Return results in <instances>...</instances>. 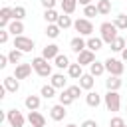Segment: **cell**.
Returning a JSON list of instances; mask_svg holds the SVG:
<instances>
[{
    "label": "cell",
    "instance_id": "obj_1",
    "mask_svg": "<svg viewBox=\"0 0 127 127\" xmlns=\"http://www.w3.org/2000/svg\"><path fill=\"white\" fill-rule=\"evenodd\" d=\"M48 62H50V60H46L44 56L32 60V67H34V71H36L40 77H50V75H52V65H50Z\"/></svg>",
    "mask_w": 127,
    "mask_h": 127
},
{
    "label": "cell",
    "instance_id": "obj_2",
    "mask_svg": "<svg viewBox=\"0 0 127 127\" xmlns=\"http://www.w3.org/2000/svg\"><path fill=\"white\" fill-rule=\"evenodd\" d=\"M99 32H101V40L105 44H111L115 38H117V26L113 22H103L99 26Z\"/></svg>",
    "mask_w": 127,
    "mask_h": 127
},
{
    "label": "cell",
    "instance_id": "obj_3",
    "mask_svg": "<svg viewBox=\"0 0 127 127\" xmlns=\"http://www.w3.org/2000/svg\"><path fill=\"white\" fill-rule=\"evenodd\" d=\"M103 101H105V107L109 109V111H119V107H121V95L117 93V91H109L107 89V93L103 95Z\"/></svg>",
    "mask_w": 127,
    "mask_h": 127
},
{
    "label": "cell",
    "instance_id": "obj_4",
    "mask_svg": "<svg viewBox=\"0 0 127 127\" xmlns=\"http://www.w3.org/2000/svg\"><path fill=\"white\" fill-rule=\"evenodd\" d=\"M73 28H75V32H79V36H91L93 34V24L89 18H77L73 22Z\"/></svg>",
    "mask_w": 127,
    "mask_h": 127
},
{
    "label": "cell",
    "instance_id": "obj_5",
    "mask_svg": "<svg viewBox=\"0 0 127 127\" xmlns=\"http://www.w3.org/2000/svg\"><path fill=\"white\" fill-rule=\"evenodd\" d=\"M103 64H105V71H109V75H119V77H121V73H123V69H125V65H123L121 60L107 58Z\"/></svg>",
    "mask_w": 127,
    "mask_h": 127
},
{
    "label": "cell",
    "instance_id": "obj_6",
    "mask_svg": "<svg viewBox=\"0 0 127 127\" xmlns=\"http://www.w3.org/2000/svg\"><path fill=\"white\" fill-rule=\"evenodd\" d=\"M6 119H8V123L12 125V127H24V115L18 111V109H8L6 111Z\"/></svg>",
    "mask_w": 127,
    "mask_h": 127
},
{
    "label": "cell",
    "instance_id": "obj_7",
    "mask_svg": "<svg viewBox=\"0 0 127 127\" xmlns=\"http://www.w3.org/2000/svg\"><path fill=\"white\" fill-rule=\"evenodd\" d=\"M14 48H18L22 52H32L34 50V40H30L26 36H14Z\"/></svg>",
    "mask_w": 127,
    "mask_h": 127
},
{
    "label": "cell",
    "instance_id": "obj_8",
    "mask_svg": "<svg viewBox=\"0 0 127 127\" xmlns=\"http://www.w3.org/2000/svg\"><path fill=\"white\" fill-rule=\"evenodd\" d=\"M95 62V52H91V50H83V52H79L77 54V64H81V65H91Z\"/></svg>",
    "mask_w": 127,
    "mask_h": 127
},
{
    "label": "cell",
    "instance_id": "obj_9",
    "mask_svg": "<svg viewBox=\"0 0 127 127\" xmlns=\"http://www.w3.org/2000/svg\"><path fill=\"white\" fill-rule=\"evenodd\" d=\"M32 62L30 64H18L16 65V69H14V77H18V79H26L30 73H32Z\"/></svg>",
    "mask_w": 127,
    "mask_h": 127
},
{
    "label": "cell",
    "instance_id": "obj_10",
    "mask_svg": "<svg viewBox=\"0 0 127 127\" xmlns=\"http://www.w3.org/2000/svg\"><path fill=\"white\" fill-rule=\"evenodd\" d=\"M28 121L32 127H46V117L40 111H30L28 113Z\"/></svg>",
    "mask_w": 127,
    "mask_h": 127
},
{
    "label": "cell",
    "instance_id": "obj_11",
    "mask_svg": "<svg viewBox=\"0 0 127 127\" xmlns=\"http://www.w3.org/2000/svg\"><path fill=\"white\" fill-rule=\"evenodd\" d=\"M10 20H14L12 18V8L10 6H2L0 8V28H8Z\"/></svg>",
    "mask_w": 127,
    "mask_h": 127
},
{
    "label": "cell",
    "instance_id": "obj_12",
    "mask_svg": "<svg viewBox=\"0 0 127 127\" xmlns=\"http://www.w3.org/2000/svg\"><path fill=\"white\" fill-rule=\"evenodd\" d=\"M65 115H67V111H65V105H62V103H58V105H54L50 109V117L54 121H62Z\"/></svg>",
    "mask_w": 127,
    "mask_h": 127
},
{
    "label": "cell",
    "instance_id": "obj_13",
    "mask_svg": "<svg viewBox=\"0 0 127 127\" xmlns=\"http://www.w3.org/2000/svg\"><path fill=\"white\" fill-rule=\"evenodd\" d=\"M69 48H71L75 54H79V52H83V50L87 48V42H85L81 36H75V38H71V42H69Z\"/></svg>",
    "mask_w": 127,
    "mask_h": 127
},
{
    "label": "cell",
    "instance_id": "obj_14",
    "mask_svg": "<svg viewBox=\"0 0 127 127\" xmlns=\"http://www.w3.org/2000/svg\"><path fill=\"white\" fill-rule=\"evenodd\" d=\"M2 85L10 91V93H16L18 89H20V83H18V77H14V75H8V77H4V81H2Z\"/></svg>",
    "mask_w": 127,
    "mask_h": 127
},
{
    "label": "cell",
    "instance_id": "obj_15",
    "mask_svg": "<svg viewBox=\"0 0 127 127\" xmlns=\"http://www.w3.org/2000/svg\"><path fill=\"white\" fill-rule=\"evenodd\" d=\"M58 54H60V46H56V44H48V46L42 50V56H44L46 60H56Z\"/></svg>",
    "mask_w": 127,
    "mask_h": 127
},
{
    "label": "cell",
    "instance_id": "obj_16",
    "mask_svg": "<svg viewBox=\"0 0 127 127\" xmlns=\"http://www.w3.org/2000/svg\"><path fill=\"white\" fill-rule=\"evenodd\" d=\"M121 85H123V81H121L119 75H109V77L105 79V87H107L109 91H117Z\"/></svg>",
    "mask_w": 127,
    "mask_h": 127
},
{
    "label": "cell",
    "instance_id": "obj_17",
    "mask_svg": "<svg viewBox=\"0 0 127 127\" xmlns=\"http://www.w3.org/2000/svg\"><path fill=\"white\" fill-rule=\"evenodd\" d=\"M8 32H10L12 36H22V32H24L22 20H12V22L8 24Z\"/></svg>",
    "mask_w": 127,
    "mask_h": 127
},
{
    "label": "cell",
    "instance_id": "obj_18",
    "mask_svg": "<svg viewBox=\"0 0 127 127\" xmlns=\"http://www.w3.org/2000/svg\"><path fill=\"white\" fill-rule=\"evenodd\" d=\"M85 103L89 105V107H97L99 103H101V95L97 93V91H87V95H85Z\"/></svg>",
    "mask_w": 127,
    "mask_h": 127
},
{
    "label": "cell",
    "instance_id": "obj_19",
    "mask_svg": "<svg viewBox=\"0 0 127 127\" xmlns=\"http://www.w3.org/2000/svg\"><path fill=\"white\" fill-rule=\"evenodd\" d=\"M67 75L71 77V79H79L81 75H83V71H81V64H69V67H67Z\"/></svg>",
    "mask_w": 127,
    "mask_h": 127
},
{
    "label": "cell",
    "instance_id": "obj_20",
    "mask_svg": "<svg viewBox=\"0 0 127 127\" xmlns=\"http://www.w3.org/2000/svg\"><path fill=\"white\" fill-rule=\"evenodd\" d=\"M56 89H64L65 87V83H67V79L64 77V73H52V81H50Z\"/></svg>",
    "mask_w": 127,
    "mask_h": 127
},
{
    "label": "cell",
    "instance_id": "obj_21",
    "mask_svg": "<svg viewBox=\"0 0 127 127\" xmlns=\"http://www.w3.org/2000/svg\"><path fill=\"white\" fill-rule=\"evenodd\" d=\"M24 105H26L30 111H38V107H40V97H38V95H28V97L24 99Z\"/></svg>",
    "mask_w": 127,
    "mask_h": 127
},
{
    "label": "cell",
    "instance_id": "obj_22",
    "mask_svg": "<svg viewBox=\"0 0 127 127\" xmlns=\"http://www.w3.org/2000/svg\"><path fill=\"white\" fill-rule=\"evenodd\" d=\"M93 83H95V81H93V75H91V73H83V75L79 77V85H81V89H87V91H89V89L93 87Z\"/></svg>",
    "mask_w": 127,
    "mask_h": 127
},
{
    "label": "cell",
    "instance_id": "obj_23",
    "mask_svg": "<svg viewBox=\"0 0 127 127\" xmlns=\"http://www.w3.org/2000/svg\"><path fill=\"white\" fill-rule=\"evenodd\" d=\"M62 30H65V28H69V26H73V20H71V16L69 14H60V18H58V22H56Z\"/></svg>",
    "mask_w": 127,
    "mask_h": 127
},
{
    "label": "cell",
    "instance_id": "obj_24",
    "mask_svg": "<svg viewBox=\"0 0 127 127\" xmlns=\"http://www.w3.org/2000/svg\"><path fill=\"white\" fill-rule=\"evenodd\" d=\"M109 46H111V50H113V52H123V50L127 48V42H125V38L117 36V38H115V40H113Z\"/></svg>",
    "mask_w": 127,
    "mask_h": 127
},
{
    "label": "cell",
    "instance_id": "obj_25",
    "mask_svg": "<svg viewBox=\"0 0 127 127\" xmlns=\"http://www.w3.org/2000/svg\"><path fill=\"white\" fill-rule=\"evenodd\" d=\"M54 62H56L54 65H56V67H60V69H65V67H69V60H67V56H65V54H58Z\"/></svg>",
    "mask_w": 127,
    "mask_h": 127
},
{
    "label": "cell",
    "instance_id": "obj_26",
    "mask_svg": "<svg viewBox=\"0 0 127 127\" xmlns=\"http://www.w3.org/2000/svg\"><path fill=\"white\" fill-rule=\"evenodd\" d=\"M103 71H105V64H101V62H93V64L89 65V73H91L93 77L101 75Z\"/></svg>",
    "mask_w": 127,
    "mask_h": 127
},
{
    "label": "cell",
    "instance_id": "obj_27",
    "mask_svg": "<svg viewBox=\"0 0 127 127\" xmlns=\"http://www.w3.org/2000/svg\"><path fill=\"white\" fill-rule=\"evenodd\" d=\"M97 10L101 16H107L111 12V0H97Z\"/></svg>",
    "mask_w": 127,
    "mask_h": 127
},
{
    "label": "cell",
    "instance_id": "obj_28",
    "mask_svg": "<svg viewBox=\"0 0 127 127\" xmlns=\"http://www.w3.org/2000/svg\"><path fill=\"white\" fill-rule=\"evenodd\" d=\"M77 6V0H62V12L64 14H73Z\"/></svg>",
    "mask_w": 127,
    "mask_h": 127
},
{
    "label": "cell",
    "instance_id": "obj_29",
    "mask_svg": "<svg viewBox=\"0 0 127 127\" xmlns=\"http://www.w3.org/2000/svg\"><path fill=\"white\" fill-rule=\"evenodd\" d=\"M58 18H60V14H58L54 8H48V10L44 12V20H46L48 24H56V22H58Z\"/></svg>",
    "mask_w": 127,
    "mask_h": 127
},
{
    "label": "cell",
    "instance_id": "obj_30",
    "mask_svg": "<svg viewBox=\"0 0 127 127\" xmlns=\"http://www.w3.org/2000/svg\"><path fill=\"white\" fill-rule=\"evenodd\" d=\"M101 48H103V40H101V38H89V40H87V50L97 52V50H101Z\"/></svg>",
    "mask_w": 127,
    "mask_h": 127
},
{
    "label": "cell",
    "instance_id": "obj_31",
    "mask_svg": "<svg viewBox=\"0 0 127 127\" xmlns=\"http://www.w3.org/2000/svg\"><path fill=\"white\" fill-rule=\"evenodd\" d=\"M58 97H60V103H62V105H65V107H67V105H71V103L75 101V99L71 97V93H69L67 89H62V93H60Z\"/></svg>",
    "mask_w": 127,
    "mask_h": 127
},
{
    "label": "cell",
    "instance_id": "obj_32",
    "mask_svg": "<svg viewBox=\"0 0 127 127\" xmlns=\"http://www.w3.org/2000/svg\"><path fill=\"white\" fill-rule=\"evenodd\" d=\"M113 24L117 26V30H127V14H117Z\"/></svg>",
    "mask_w": 127,
    "mask_h": 127
},
{
    "label": "cell",
    "instance_id": "obj_33",
    "mask_svg": "<svg viewBox=\"0 0 127 127\" xmlns=\"http://www.w3.org/2000/svg\"><path fill=\"white\" fill-rule=\"evenodd\" d=\"M97 14H99L97 4H87V6H83V16H85V18H93V16H97Z\"/></svg>",
    "mask_w": 127,
    "mask_h": 127
},
{
    "label": "cell",
    "instance_id": "obj_34",
    "mask_svg": "<svg viewBox=\"0 0 127 127\" xmlns=\"http://www.w3.org/2000/svg\"><path fill=\"white\" fill-rule=\"evenodd\" d=\"M60 30H62V28H60L58 24H48V26H46V36H48V38H58V36H60Z\"/></svg>",
    "mask_w": 127,
    "mask_h": 127
},
{
    "label": "cell",
    "instance_id": "obj_35",
    "mask_svg": "<svg viewBox=\"0 0 127 127\" xmlns=\"http://www.w3.org/2000/svg\"><path fill=\"white\" fill-rule=\"evenodd\" d=\"M40 95L42 97H46V99H50V97H56V87L50 83V85H44L42 89H40Z\"/></svg>",
    "mask_w": 127,
    "mask_h": 127
},
{
    "label": "cell",
    "instance_id": "obj_36",
    "mask_svg": "<svg viewBox=\"0 0 127 127\" xmlns=\"http://www.w3.org/2000/svg\"><path fill=\"white\" fill-rule=\"evenodd\" d=\"M24 16H26V8L24 6H14L12 8V18L14 20H24Z\"/></svg>",
    "mask_w": 127,
    "mask_h": 127
},
{
    "label": "cell",
    "instance_id": "obj_37",
    "mask_svg": "<svg viewBox=\"0 0 127 127\" xmlns=\"http://www.w3.org/2000/svg\"><path fill=\"white\" fill-rule=\"evenodd\" d=\"M22 54H24L22 50H18V48H14V50H12L10 54H8V60H10V64H18V62L22 60Z\"/></svg>",
    "mask_w": 127,
    "mask_h": 127
},
{
    "label": "cell",
    "instance_id": "obj_38",
    "mask_svg": "<svg viewBox=\"0 0 127 127\" xmlns=\"http://www.w3.org/2000/svg\"><path fill=\"white\" fill-rule=\"evenodd\" d=\"M67 91L71 93V97H73V99H77V97L81 95V85H79V83H77V85H69V87H67Z\"/></svg>",
    "mask_w": 127,
    "mask_h": 127
},
{
    "label": "cell",
    "instance_id": "obj_39",
    "mask_svg": "<svg viewBox=\"0 0 127 127\" xmlns=\"http://www.w3.org/2000/svg\"><path fill=\"white\" fill-rule=\"evenodd\" d=\"M123 125H125V121L121 117H117V115L111 117V121H109V127H123Z\"/></svg>",
    "mask_w": 127,
    "mask_h": 127
},
{
    "label": "cell",
    "instance_id": "obj_40",
    "mask_svg": "<svg viewBox=\"0 0 127 127\" xmlns=\"http://www.w3.org/2000/svg\"><path fill=\"white\" fill-rule=\"evenodd\" d=\"M79 127H97V121H95V119H85Z\"/></svg>",
    "mask_w": 127,
    "mask_h": 127
},
{
    "label": "cell",
    "instance_id": "obj_41",
    "mask_svg": "<svg viewBox=\"0 0 127 127\" xmlns=\"http://www.w3.org/2000/svg\"><path fill=\"white\" fill-rule=\"evenodd\" d=\"M8 34H10L8 30H0V44H6L8 42Z\"/></svg>",
    "mask_w": 127,
    "mask_h": 127
},
{
    "label": "cell",
    "instance_id": "obj_42",
    "mask_svg": "<svg viewBox=\"0 0 127 127\" xmlns=\"http://www.w3.org/2000/svg\"><path fill=\"white\" fill-rule=\"evenodd\" d=\"M40 2H42V6H44L46 10H48V8H54V6H56V0H40Z\"/></svg>",
    "mask_w": 127,
    "mask_h": 127
},
{
    "label": "cell",
    "instance_id": "obj_43",
    "mask_svg": "<svg viewBox=\"0 0 127 127\" xmlns=\"http://www.w3.org/2000/svg\"><path fill=\"white\" fill-rule=\"evenodd\" d=\"M10 64V60H8V56H0V69H4L6 65Z\"/></svg>",
    "mask_w": 127,
    "mask_h": 127
},
{
    "label": "cell",
    "instance_id": "obj_44",
    "mask_svg": "<svg viewBox=\"0 0 127 127\" xmlns=\"http://www.w3.org/2000/svg\"><path fill=\"white\" fill-rule=\"evenodd\" d=\"M121 58H123V62H127V48L121 52Z\"/></svg>",
    "mask_w": 127,
    "mask_h": 127
},
{
    "label": "cell",
    "instance_id": "obj_45",
    "mask_svg": "<svg viewBox=\"0 0 127 127\" xmlns=\"http://www.w3.org/2000/svg\"><path fill=\"white\" fill-rule=\"evenodd\" d=\"M81 6H87V4H91V0H77Z\"/></svg>",
    "mask_w": 127,
    "mask_h": 127
},
{
    "label": "cell",
    "instance_id": "obj_46",
    "mask_svg": "<svg viewBox=\"0 0 127 127\" xmlns=\"http://www.w3.org/2000/svg\"><path fill=\"white\" fill-rule=\"evenodd\" d=\"M65 127H77V125H75V123H69V125H65Z\"/></svg>",
    "mask_w": 127,
    "mask_h": 127
},
{
    "label": "cell",
    "instance_id": "obj_47",
    "mask_svg": "<svg viewBox=\"0 0 127 127\" xmlns=\"http://www.w3.org/2000/svg\"><path fill=\"white\" fill-rule=\"evenodd\" d=\"M123 127H127V125H123Z\"/></svg>",
    "mask_w": 127,
    "mask_h": 127
},
{
    "label": "cell",
    "instance_id": "obj_48",
    "mask_svg": "<svg viewBox=\"0 0 127 127\" xmlns=\"http://www.w3.org/2000/svg\"><path fill=\"white\" fill-rule=\"evenodd\" d=\"M125 42H127V38H125Z\"/></svg>",
    "mask_w": 127,
    "mask_h": 127
}]
</instances>
